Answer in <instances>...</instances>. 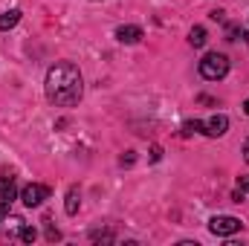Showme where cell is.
Here are the masks:
<instances>
[{
	"mask_svg": "<svg viewBox=\"0 0 249 246\" xmlns=\"http://www.w3.org/2000/svg\"><path fill=\"white\" fill-rule=\"evenodd\" d=\"M47 99L55 105V107H72L81 102L84 96V78H81V70L70 61H55L47 70Z\"/></svg>",
	"mask_w": 249,
	"mask_h": 246,
	"instance_id": "obj_1",
	"label": "cell"
},
{
	"mask_svg": "<svg viewBox=\"0 0 249 246\" xmlns=\"http://www.w3.org/2000/svg\"><path fill=\"white\" fill-rule=\"evenodd\" d=\"M197 70H200V75L206 78V81H220V78H226V72H229V58L223 55V53H206L200 64H197Z\"/></svg>",
	"mask_w": 249,
	"mask_h": 246,
	"instance_id": "obj_2",
	"label": "cell"
},
{
	"mask_svg": "<svg viewBox=\"0 0 249 246\" xmlns=\"http://www.w3.org/2000/svg\"><path fill=\"white\" fill-rule=\"evenodd\" d=\"M241 229H244V223H241L238 217H232V214H214V217L209 220V232L217 235V238H229V235H235V232H241Z\"/></svg>",
	"mask_w": 249,
	"mask_h": 246,
	"instance_id": "obj_3",
	"label": "cell"
},
{
	"mask_svg": "<svg viewBox=\"0 0 249 246\" xmlns=\"http://www.w3.org/2000/svg\"><path fill=\"white\" fill-rule=\"evenodd\" d=\"M18 197H20V203H23L26 209H35V206H41L44 200H50V188L44 183H29L18 191Z\"/></svg>",
	"mask_w": 249,
	"mask_h": 246,
	"instance_id": "obj_4",
	"label": "cell"
},
{
	"mask_svg": "<svg viewBox=\"0 0 249 246\" xmlns=\"http://www.w3.org/2000/svg\"><path fill=\"white\" fill-rule=\"evenodd\" d=\"M229 130V119L223 116V113H214V116H209L206 122H203V133L206 136H223Z\"/></svg>",
	"mask_w": 249,
	"mask_h": 246,
	"instance_id": "obj_5",
	"label": "cell"
},
{
	"mask_svg": "<svg viewBox=\"0 0 249 246\" xmlns=\"http://www.w3.org/2000/svg\"><path fill=\"white\" fill-rule=\"evenodd\" d=\"M142 38H145V32H142L139 26H130V23H127V26H119V29H116V41H119V44H139Z\"/></svg>",
	"mask_w": 249,
	"mask_h": 246,
	"instance_id": "obj_6",
	"label": "cell"
},
{
	"mask_svg": "<svg viewBox=\"0 0 249 246\" xmlns=\"http://www.w3.org/2000/svg\"><path fill=\"white\" fill-rule=\"evenodd\" d=\"M0 197L9 200V203L18 197V185H15V177L12 174H0Z\"/></svg>",
	"mask_w": 249,
	"mask_h": 246,
	"instance_id": "obj_7",
	"label": "cell"
},
{
	"mask_svg": "<svg viewBox=\"0 0 249 246\" xmlns=\"http://www.w3.org/2000/svg\"><path fill=\"white\" fill-rule=\"evenodd\" d=\"M78 206H81V191L72 185V188L67 191V203H64V209H67V214H75V211H78Z\"/></svg>",
	"mask_w": 249,
	"mask_h": 246,
	"instance_id": "obj_8",
	"label": "cell"
},
{
	"mask_svg": "<svg viewBox=\"0 0 249 246\" xmlns=\"http://www.w3.org/2000/svg\"><path fill=\"white\" fill-rule=\"evenodd\" d=\"M18 20H20V9H9V12H3V15H0V32L18 26Z\"/></svg>",
	"mask_w": 249,
	"mask_h": 246,
	"instance_id": "obj_9",
	"label": "cell"
},
{
	"mask_svg": "<svg viewBox=\"0 0 249 246\" xmlns=\"http://www.w3.org/2000/svg\"><path fill=\"white\" fill-rule=\"evenodd\" d=\"M206 41H209V38H206V29H203V26H194V29L188 32V44H191L194 50L206 47Z\"/></svg>",
	"mask_w": 249,
	"mask_h": 246,
	"instance_id": "obj_10",
	"label": "cell"
},
{
	"mask_svg": "<svg viewBox=\"0 0 249 246\" xmlns=\"http://www.w3.org/2000/svg\"><path fill=\"white\" fill-rule=\"evenodd\" d=\"M3 223H6L3 229H6L9 235H15V232H20V229H23V217H18V214H9Z\"/></svg>",
	"mask_w": 249,
	"mask_h": 246,
	"instance_id": "obj_11",
	"label": "cell"
},
{
	"mask_svg": "<svg viewBox=\"0 0 249 246\" xmlns=\"http://www.w3.org/2000/svg\"><path fill=\"white\" fill-rule=\"evenodd\" d=\"M194 133H203V122H200V119L183 122V136H194Z\"/></svg>",
	"mask_w": 249,
	"mask_h": 246,
	"instance_id": "obj_12",
	"label": "cell"
},
{
	"mask_svg": "<svg viewBox=\"0 0 249 246\" xmlns=\"http://www.w3.org/2000/svg\"><path fill=\"white\" fill-rule=\"evenodd\" d=\"M18 238H20V241H23V244H32V241H35V238H38V232H35V229H32V226H26V223H23V229H20V232H18Z\"/></svg>",
	"mask_w": 249,
	"mask_h": 246,
	"instance_id": "obj_13",
	"label": "cell"
},
{
	"mask_svg": "<svg viewBox=\"0 0 249 246\" xmlns=\"http://www.w3.org/2000/svg\"><path fill=\"white\" fill-rule=\"evenodd\" d=\"M244 194H249V177H244V180H238V191H235V203H241V200H244Z\"/></svg>",
	"mask_w": 249,
	"mask_h": 246,
	"instance_id": "obj_14",
	"label": "cell"
},
{
	"mask_svg": "<svg viewBox=\"0 0 249 246\" xmlns=\"http://www.w3.org/2000/svg\"><path fill=\"white\" fill-rule=\"evenodd\" d=\"M238 35H241V26H238V23H226V38H229V41H235Z\"/></svg>",
	"mask_w": 249,
	"mask_h": 246,
	"instance_id": "obj_15",
	"label": "cell"
},
{
	"mask_svg": "<svg viewBox=\"0 0 249 246\" xmlns=\"http://www.w3.org/2000/svg\"><path fill=\"white\" fill-rule=\"evenodd\" d=\"M90 238H93V241H113V235H110V232H93Z\"/></svg>",
	"mask_w": 249,
	"mask_h": 246,
	"instance_id": "obj_16",
	"label": "cell"
},
{
	"mask_svg": "<svg viewBox=\"0 0 249 246\" xmlns=\"http://www.w3.org/2000/svg\"><path fill=\"white\" fill-rule=\"evenodd\" d=\"M133 159H136V154H133V151H127V157H122V165H130Z\"/></svg>",
	"mask_w": 249,
	"mask_h": 246,
	"instance_id": "obj_17",
	"label": "cell"
},
{
	"mask_svg": "<svg viewBox=\"0 0 249 246\" xmlns=\"http://www.w3.org/2000/svg\"><path fill=\"white\" fill-rule=\"evenodd\" d=\"M209 18H212V20H217V23H220V20H223V12H220V9H214V12H212V15H209Z\"/></svg>",
	"mask_w": 249,
	"mask_h": 246,
	"instance_id": "obj_18",
	"label": "cell"
},
{
	"mask_svg": "<svg viewBox=\"0 0 249 246\" xmlns=\"http://www.w3.org/2000/svg\"><path fill=\"white\" fill-rule=\"evenodd\" d=\"M160 157H162V151H160V148H157V145H154V148H151V159H154V162H157V159H160Z\"/></svg>",
	"mask_w": 249,
	"mask_h": 246,
	"instance_id": "obj_19",
	"label": "cell"
},
{
	"mask_svg": "<svg viewBox=\"0 0 249 246\" xmlns=\"http://www.w3.org/2000/svg\"><path fill=\"white\" fill-rule=\"evenodd\" d=\"M6 211H9V200H3V197H0V214H6Z\"/></svg>",
	"mask_w": 249,
	"mask_h": 246,
	"instance_id": "obj_20",
	"label": "cell"
},
{
	"mask_svg": "<svg viewBox=\"0 0 249 246\" xmlns=\"http://www.w3.org/2000/svg\"><path fill=\"white\" fill-rule=\"evenodd\" d=\"M244 159H247V165H249V139H247V145H244Z\"/></svg>",
	"mask_w": 249,
	"mask_h": 246,
	"instance_id": "obj_21",
	"label": "cell"
},
{
	"mask_svg": "<svg viewBox=\"0 0 249 246\" xmlns=\"http://www.w3.org/2000/svg\"><path fill=\"white\" fill-rule=\"evenodd\" d=\"M244 113H247V116H249V99H247V102H244Z\"/></svg>",
	"mask_w": 249,
	"mask_h": 246,
	"instance_id": "obj_22",
	"label": "cell"
},
{
	"mask_svg": "<svg viewBox=\"0 0 249 246\" xmlns=\"http://www.w3.org/2000/svg\"><path fill=\"white\" fill-rule=\"evenodd\" d=\"M241 38H244V41H247V44H249V32H244V35H241Z\"/></svg>",
	"mask_w": 249,
	"mask_h": 246,
	"instance_id": "obj_23",
	"label": "cell"
}]
</instances>
